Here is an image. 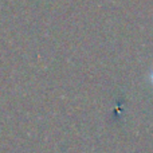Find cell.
Returning <instances> with one entry per match:
<instances>
[{
  "mask_svg": "<svg viewBox=\"0 0 153 153\" xmlns=\"http://www.w3.org/2000/svg\"><path fill=\"white\" fill-rule=\"evenodd\" d=\"M152 81H153V73H152Z\"/></svg>",
  "mask_w": 153,
  "mask_h": 153,
  "instance_id": "1",
  "label": "cell"
}]
</instances>
